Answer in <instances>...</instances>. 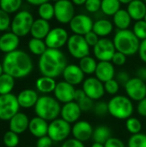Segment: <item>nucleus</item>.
Segmentation results:
<instances>
[{"mask_svg": "<svg viewBox=\"0 0 146 147\" xmlns=\"http://www.w3.org/2000/svg\"><path fill=\"white\" fill-rule=\"evenodd\" d=\"M3 71L14 78H22L28 76L34 68L30 56L22 50H15L6 53L3 59Z\"/></svg>", "mask_w": 146, "mask_h": 147, "instance_id": "f257e3e1", "label": "nucleus"}, {"mask_svg": "<svg viewBox=\"0 0 146 147\" xmlns=\"http://www.w3.org/2000/svg\"><path fill=\"white\" fill-rule=\"evenodd\" d=\"M67 59L63 52L59 49L47 48L40 56L38 66L42 76L55 78L62 75L67 65Z\"/></svg>", "mask_w": 146, "mask_h": 147, "instance_id": "f03ea898", "label": "nucleus"}, {"mask_svg": "<svg viewBox=\"0 0 146 147\" xmlns=\"http://www.w3.org/2000/svg\"><path fill=\"white\" fill-rule=\"evenodd\" d=\"M113 42L116 51L124 53L126 57L139 53L140 40L134 34L133 30H118L114 36Z\"/></svg>", "mask_w": 146, "mask_h": 147, "instance_id": "7ed1b4c3", "label": "nucleus"}, {"mask_svg": "<svg viewBox=\"0 0 146 147\" xmlns=\"http://www.w3.org/2000/svg\"><path fill=\"white\" fill-rule=\"evenodd\" d=\"M34 112L36 116H39L46 121H52L60 115L61 106L55 97L44 95L39 97L34 106Z\"/></svg>", "mask_w": 146, "mask_h": 147, "instance_id": "20e7f679", "label": "nucleus"}, {"mask_svg": "<svg viewBox=\"0 0 146 147\" xmlns=\"http://www.w3.org/2000/svg\"><path fill=\"white\" fill-rule=\"evenodd\" d=\"M108 104V114L119 120H127L132 117L134 111V106L132 100L128 96L123 95L113 96Z\"/></svg>", "mask_w": 146, "mask_h": 147, "instance_id": "39448f33", "label": "nucleus"}, {"mask_svg": "<svg viewBox=\"0 0 146 147\" xmlns=\"http://www.w3.org/2000/svg\"><path fill=\"white\" fill-rule=\"evenodd\" d=\"M34 21V16L30 12L27 10L18 11L11 20V32L19 37L26 36L30 34Z\"/></svg>", "mask_w": 146, "mask_h": 147, "instance_id": "423d86ee", "label": "nucleus"}, {"mask_svg": "<svg viewBox=\"0 0 146 147\" xmlns=\"http://www.w3.org/2000/svg\"><path fill=\"white\" fill-rule=\"evenodd\" d=\"M71 134V126L62 118H57L50 121L47 135L53 142L65 141Z\"/></svg>", "mask_w": 146, "mask_h": 147, "instance_id": "0eeeda50", "label": "nucleus"}, {"mask_svg": "<svg viewBox=\"0 0 146 147\" xmlns=\"http://www.w3.org/2000/svg\"><path fill=\"white\" fill-rule=\"evenodd\" d=\"M66 45L70 54L77 59H81L89 55L90 47L83 35L75 34L71 35Z\"/></svg>", "mask_w": 146, "mask_h": 147, "instance_id": "6e6552de", "label": "nucleus"}, {"mask_svg": "<svg viewBox=\"0 0 146 147\" xmlns=\"http://www.w3.org/2000/svg\"><path fill=\"white\" fill-rule=\"evenodd\" d=\"M20 108L17 96L12 93L0 95V120L9 121L19 112Z\"/></svg>", "mask_w": 146, "mask_h": 147, "instance_id": "1a4fd4ad", "label": "nucleus"}, {"mask_svg": "<svg viewBox=\"0 0 146 147\" xmlns=\"http://www.w3.org/2000/svg\"><path fill=\"white\" fill-rule=\"evenodd\" d=\"M54 17L63 24L70 23L75 16L74 3L71 0H59L54 4Z\"/></svg>", "mask_w": 146, "mask_h": 147, "instance_id": "9d476101", "label": "nucleus"}, {"mask_svg": "<svg viewBox=\"0 0 146 147\" xmlns=\"http://www.w3.org/2000/svg\"><path fill=\"white\" fill-rule=\"evenodd\" d=\"M116 49L113 40L108 38H102L93 47L95 58L99 61H111Z\"/></svg>", "mask_w": 146, "mask_h": 147, "instance_id": "9b49d317", "label": "nucleus"}, {"mask_svg": "<svg viewBox=\"0 0 146 147\" xmlns=\"http://www.w3.org/2000/svg\"><path fill=\"white\" fill-rule=\"evenodd\" d=\"M127 96L132 101L139 102L146 97V84L139 78H131L124 86Z\"/></svg>", "mask_w": 146, "mask_h": 147, "instance_id": "f8f14e48", "label": "nucleus"}, {"mask_svg": "<svg viewBox=\"0 0 146 147\" xmlns=\"http://www.w3.org/2000/svg\"><path fill=\"white\" fill-rule=\"evenodd\" d=\"M82 89L84 91L85 95L93 101L100 100L106 93L104 89V84L96 77L85 78L83 82Z\"/></svg>", "mask_w": 146, "mask_h": 147, "instance_id": "ddd939ff", "label": "nucleus"}, {"mask_svg": "<svg viewBox=\"0 0 146 147\" xmlns=\"http://www.w3.org/2000/svg\"><path fill=\"white\" fill-rule=\"evenodd\" d=\"M69 37L70 36L65 28L57 27L50 30L44 40L47 48L60 49L63 46L67 44Z\"/></svg>", "mask_w": 146, "mask_h": 147, "instance_id": "4468645a", "label": "nucleus"}, {"mask_svg": "<svg viewBox=\"0 0 146 147\" xmlns=\"http://www.w3.org/2000/svg\"><path fill=\"white\" fill-rule=\"evenodd\" d=\"M70 28L75 34L84 36L89 32L92 31L94 22L85 14H77L70 22Z\"/></svg>", "mask_w": 146, "mask_h": 147, "instance_id": "2eb2a0df", "label": "nucleus"}, {"mask_svg": "<svg viewBox=\"0 0 146 147\" xmlns=\"http://www.w3.org/2000/svg\"><path fill=\"white\" fill-rule=\"evenodd\" d=\"M76 89L71 84L65 81H60L57 83L55 90L53 91L54 97L61 103H67L74 101Z\"/></svg>", "mask_w": 146, "mask_h": 147, "instance_id": "dca6fc26", "label": "nucleus"}, {"mask_svg": "<svg viewBox=\"0 0 146 147\" xmlns=\"http://www.w3.org/2000/svg\"><path fill=\"white\" fill-rule=\"evenodd\" d=\"M94 129L92 125L86 121H77L71 127L73 138L82 142H86L92 138Z\"/></svg>", "mask_w": 146, "mask_h": 147, "instance_id": "f3484780", "label": "nucleus"}, {"mask_svg": "<svg viewBox=\"0 0 146 147\" xmlns=\"http://www.w3.org/2000/svg\"><path fill=\"white\" fill-rule=\"evenodd\" d=\"M62 76L64 78V81L75 86L82 84L84 81L85 74L81 70L79 65L75 64H70L67 65L65 68Z\"/></svg>", "mask_w": 146, "mask_h": 147, "instance_id": "a211bd4d", "label": "nucleus"}, {"mask_svg": "<svg viewBox=\"0 0 146 147\" xmlns=\"http://www.w3.org/2000/svg\"><path fill=\"white\" fill-rule=\"evenodd\" d=\"M82 109H80L78 103L75 101L65 103L61 107L60 115L63 120L70 124L77 122L82 114Z\"/></svg>", "mask_w": 146, "mask_h": 147, "instance_id": "6ab92c4d", "label": "nucleus"}, {"mask_svg": "<svg viewBox=\"0 0 146 147\" xmlns=\"http://www.w3.org/2000/svg\"><path fill=\"white\" fill-rule=\"evenodd\" d=\"M20 44V37L13 32H5L0 35V51L9 53L17 50Z\"/></svg>", "mask_w": 146, "mask_h": 147, "instance_id": "aec40b11", "label": "nucleus"}, {"mask_svg": "<svg viewBox=\"0 0 146 147\" xmlns=\"http://www.w3.org/2000/svg\"><path fill=\"white\" fill-rule=\"evenodd\" d=\"M96 78L103 84L115 77V69L111 61H99L95 72Z\"/></svg>", "mask_w": 146, "mask_h": 147, "instance_id": "412c9836", "label": "nucleus"}, {"mask_svg": "<svg viewBox=\"0 0 146 147\" xmlns=\"http://www.w3.org/2000/svg\"><path fill=\"white\" fill-rule=\"evenodd\" d=\"M29 121L27 115L18 112L9 121V130L17 134H22L28 129Z\"/></svg>", "mask_w": 146, "mask_h": 147, "instance_id": "4be33fe9", "label": "nucleus"}, {"mask_svg": "<svg viewBox=\"0 0 146 147\" xmlns=\"http://www.w3.org/2000/svg\"><path fill=\"white\" fill-rule=\"evenodd\" d=\"M48 126L49 124L46 120L39 116H35L29 121L28 131L34 137L39 139L47 135Z\"/></svg>", "mask_w": 146, "mask_h": 147, "instance_id": "5701e85b", "label": "nucleus"}, {"mask_svg": "<svg viewBox=\"0 0 146 147\" xmlns=\"http://www.w3.org/2000/svg\"><path fill=\"white\" fill-rule=\"evenodd\" d=\"M51 29L52 28L48 21L38 18L34 21V23L30 30V34L32 35L33 38L45 40V38L46 37Z\"/></svg>", "mask_w": 146, "mask_h": 147, "instance_id": "b1692460", "label": "nucleus"}, {"mask_svg": "<svg viewBox=\"0 0 146 147\" xmlns=\"http://www.w3.org/2000/svg\"><path fill=\"white\" fill-rule=\"evenodd\" d=\"M39 97L40 96H38L35 90H31V89H26V90H22L18 94L17 100L21 108L30 109L35 106Z\"/></svg>", "mask_w": 146, "mask_h": 147, "instance_id": "393cba45", "label": "nucleus"}, {"mask_svg": "<svg viewBox=\"0 0 146 147\" xmlns=\"http://www.w3.org/2000/svg\"><path fill=\"white\" fill-rule=\"evenodd\" d=\"M130 16L134 21L144 20L146 14V3L143 0H133L127 4V9Z\"/></svg>", "mask_w": 146, "mask_h": 147, "instance_id": "a878e982", "label": "nucleus"}, {"mask_svg": "<svg viewBox=\"0 0 146 147\" xmlns=\"http://www.w3.org/2000/svg\"><path fill=\"white\" fill-rule=\"evenodd\" d=\"M132 17L130 16L128 11L126 9H120L113 16V22L115 27L119 30L128 29L132 22Z\"/></svg>", "mask_w": 146, "mask_h": 147, "instance_id": "bb28decb", "label": "nucleus"}, {"mask_svg": "<svg viewBox=\"0 0 146 147\" xmlns=\"http://www.w3.org/2000/svg\"><path fill=\"white\" fill-rule=\"evenodd\" d=\"M56 84L57 83L54 78L46 77V76H41L35 82V86H36L37 90L45 95L53 92L55 90Z\"/></svg>", "mask_w": 146, "mask_h": 147, "instance_id": "cd10ccee", "label": "nucleus"}, {"mask_svg": "<svg viewBox=\"0 0 146 147\" xmlns=\"http://www.w3.org/2000/svg\"><path fill=\"white\" fill-rule=\"evenodd\" d=\"M114 28V24L108 19H99L94 22L93 31L99 36L105 38L109 35Z\"/></svg>", "mask_w": 146, "mask_h": 147, "instance_id": "c85d7f7f", "label": "nucleus"}, {"mask_svg": "<svg viewBox=\"0 0 146 147\" xmlns=\"http://www.w3.org/2000/svg\"><path fill=\"white\" fill-rule=\"evenodd\" d=\"M112 137V132L110 128L107 126L102 125L94 129L92 139L94 142L104 145L108 140Z\"/></svg>", "mask_w": 146, "mask_h": 147, "instance_id": "c756f323", "label": "nucleus"}, {"mask_svg": "<svg viewBox=\"0 0 146 147\" xmlns=\"http://www.w3.org/2000/svg\"><path fill=\"white\" fill-rule=\"evenodd\" d=\"M79 67L81 70L83 71L84 74L87 75H91L95 74L96 66H97V62L95 58L91 56H86L81 59H79Z\"/></svg>", "mask_w": 146, "mask_h": 147, "instance_id": "7c9ffc66", "label": "nucleus"}, {"mask_svg": "<svg viewBox=\"0 0 146 147\" xmlns=\"http://www.w3.org/2000/svg\"><path fill=\"white\" fill-rule=\"evenodd\" d=\"M28 47L30 51L34 55L40 56L42 55L46 50L47 49V47L46 45V42L44 40L40 39H36V38H31L28 43Z\"/></svg>", "mask_w": 146, "mask_h": 147, "instance_id": "2f4dec72", "label": "nucleus"}, {"mask_svg": "<svg viewBox=\"0 0 146 147\" xmlns=\"http://www.w3.org/2000/svg\"><path fill=\"white\" fill-rule=\"evenodd\" d=\"M15 87V78L7 74L3 73L0 76V95L10 94Z\"/></svg>", "mask_w": 146, "mask_h": 147, "instance_id": "473e14b6", "label": "nucleus"}, {"mask_svg": "<svg viewBox=\"0 0 146 147\" xmlns=\"http://www.w3.org/2000/svg\"><path fill=\"white\" fill-rule=\"evenodd\" d=\"M120 2L119 0H102V11L107 15L113 16L120 9Z\"/></svg>", "mask_w": 146, "mask_h": 147, "instance_id": "72a5a7b5", "label": "nucleus"}, {"mask_svg": "<svg viewBox=\"0 0 146 147\" xmlns=\"http://www.w3.org/2000/svg\"><path fill=\"white\" fill-rule=\"evenodd\" d=\"M38 14L40 18L49 22L54 17V5L49 2L42 3L38 8Z\"/></svg>", "mask_w": 146, "mask_h": 147, "instance_id": "f704fd0d", "label": "nucleus"}, {"mask_svg": "<svg viewBox=\"0 0 146 147\" xmlns=\"http://www.w3.org/2000/svg\"><path fill=\"white\" fill-rule=\"evenodd\" d=\"M22 3V0H0V9L11 14L18 11Z\"/></svg>", "mask_w": 146, "mask_h": 147, "instance_id": "c9c22d12", "label": "nucleus"}, {"mask_svg": "<svg viewBox=\"0 0 146 147\" xmlns=\"http://www.w3.org/2000/svg\"><path fill=\"white\" fill-rule=\"evenodd\" d=\"M3 142L6 147H16L20 143L19 134L9 130L3 135Z\"/></svg>", "mask_w": 146, "mask_h": 147, "instance_id": "e433bc0d", "label": "nucleus"}, {"mask_svg": "<svg viewBox=\"0 0 146 147\" xmlns=\"http://www.w3.org/2000/svg\"><path fill=\"white\" fill-rule=\"evenodd\" d=\"M127 147H146L145 134H132L127 142Z\"/></svg>", "mask_w": 146, "mask_h": 147, "instance_id": "4c0bfd02", "label": "nucleus"}, {"mask_svg": "<svg viewBox=\"0 0 146 147\" xmlns=\"http://www.w3.org/2000/svg\"><path fill=\"white\" fill-rule=\"evenodd\" d=\"M126 127L132 134H139L142 130V124L136 117H130L126 121Z\"/></svg>", "mask_w": 146, "mask_h": 147, "instance_id": "58836bf2", "label": "nucleus"}, {"mask_svg": "<svg viewBox=\"0 0 146 147\" xmlns=\"http://www.w3.org/2000/svg\"><path fill=\"white\" fill-rule=\"evenodd\" d=\"M134 34L141 40L146 39V22L145 20L137 21L133 28Z\"/></svg>", "mask_w": 146, "mask_h": 147, "instance_id": "ea45409f", "label": "nucleus"}, {"mask_svg": "<svg viewBox=\"0 0 146 147\" xmlns=\"http://www.w3.org/2000/svg\"><path fill=\"white\" fill-rule=\"evenodd\" d=\"M104 89H105L106 93L112 95V96H116V94L118 93L120 90V84L118 83L116 79L114 78L104 83Z\"/></svg>", "mask_w": 146, "mask_h": 147, "instance_id": "a19ab883", "label": "nucleus"}, {"mask_svg": "<svg viewBox=\"0 0 146 147\" xmlns=\"http://www.w3.org/2000/svg\"><path fill=\"white\" fill-rule=\"evenodd\" d=\"M11 20L9 14L0 9V32L8 30L10 28Z\"/></svg>", "mask_w": 146, "mask_h": 147, "instance_id": "79ce46f5", "label": "nucleus"}, {"mask_svg": "<svg viewBox=\"0 0 146 147\" xmlns=\"http://www.w3.org/2000/svg\"><path fill=\"white\" fill-rule=\"evenodd\" d=\"M94 113L100 117L105 116L106 115L108 114V102H97L96 103H95L94 108H93Z\"/></svg>", "mask_w": 146, "mask_h": 147, "instance_id": "37998d69", "label": "nucleus"}, {"mask_svg": "<svg viewBox=\"0 0 146 147\" xmlns=\"http://www.w3.org/2000/svg\"><path fill=\"white\" fill-rule=\"evenodd\" d=\"M85 9L90 13H96L101 9L102 0H87L84 3Z\"/></svg>", "mask_w": 146, "mask_h": 147, "instance_id": "c03bdc74", "label": "nucleus"}, {"mask_svg": "<svg viewBox=\"0 0 146 147\" xmlns=\"http://www.w3.org/2000/svg\"><path fill=\"white\" fill-rule=\"evenodd\" d=\"M77 103H78V105H79V107H80V109H82L83 112L89 111L90 109H92L94 108V105H95L94 101L92 99H90L89 97H88V96H85L81 101H79Z\"/></svg>", "mask_w": 146, "mask_h": 147, "instance_id": "a18cd8bd", "label": "nucleus"}, {"mask_svg": "<svg viewBox=\"0 0 146 147\" xmlns=\"http://www.w3.org/2000/svg\"><path fill=\"white\" fill-rule=\"evenodd\" d=\"M111 62L114 65H117V66H121V65L126 64V56L124 53L116 51L115 53L114 54L113 58H112Z\"/></svg>", "mask_w": 146, "mask_h": 147, "instance_id": "49530a36", "label": "nucleus"}, {"mask_svg": "<svg viewBox=\"0 0 146 147\" xmlns=\"http://www.w3.org/2000/svg\"><path fill=\"white\" fill-rule=\"evenodd\" d=\"M84 39H85V40L87 41V43L89 44V47H95L96 46V44L98 42V40H100L99 39V36L92 30V31H90V32H89L88 34H86L85 35H84Z\"/></svg>", "mask_w": 146, "mask_h": 147, "instance_id": "de8ad7c7", "label": "nucleus"}, {"mask_svg": "<svg viewBox=\"0 0 146 147\" xmlns=\"http://www.w3.org/2000/svg\"><path fill=\"white\" fill-rule=\"evenodd\" d=\"M130 75L127 71H120V72H118L115 76V79L118 81V83L120 84V85H123L125 86V84L130 80Z\"/></svg>", "mask_w": 146, "mask_h": 147, "instance_id": "09e8293b", "label": "nucleus"}, {"mask_svg": "<svg viewBox=\"0 0 146 147\" xmlns=\"http://www.w3.org/2000/svg\"><path fill=\"white\" fill-rule=\"evenodd\" d=\"M105 147H126L125 143L118 138L115 137H111L109 140H108L106 141V143L104 144Z\"/></svg>", "mask_w": 146, "mask_h": 147, "instance_id": "8fccbe9b", "label": "nucleus"}, {"mask_svg": "<svg viewBox=\"0 0 146 147\" xmlns=\"http://www.w3.org/2000/svg\"><path fill=\"white\" fill-rule=\"evenodd\" d=\"M52 140L48 135L39 138L36 141V147H52Z\"/></svg>", "mask_w": 146, "mask_h": 147, "instance_id": "3c124183", "label": "nucleus"}, {"mask_svg": "<svg viewBox=\"0 0 146 147\" xmlns=\"http://www.w3.org/2000/svg\"><path fill=\"white\" fill-rule=\"evenodd\" d=\"M61 147H85V146L83 142L73 138V139H67L65 141H64Z\"/></svg>", "mask_w": 146, "mask_h": 147, "instance_id": "603ef678", "label": "nucleus"}, {"mask_svg": "<svg viewBox=\"0 0 146 147\" xmlns=\"http://www.w3.org/2000/svg\"><path fill=\"white\" fill-rule=\"evenodd\" d=\"M139 55V58L141 59V60L146 63V39L140 41Z\"/></svg>", "mask_w": 146, "mask_h": 147, "instance_id": "864d4df0", "label": "nucleus"}, {"mask_svg": "<svg viewBox=\"0 0 146 147\" xmlns=\"http://www.w3.org/2000/svg\"><path fill=\"white\" fill-rule=\"evenodd\" d=\"M137 111L139 115L146 117V97L143 100L138 102V106H137Z\"/></svg>", "mask_w": 146, "mask_h": 147, "instance_id": "5fc2aeb1", "label": "nucleus"}, {"mask_svg": "<svg viewBox=\"0 0 146 147\" xmlns=\"http://www.w3.org/2000/svg\"><path fill=\"white\" fill-rule=\"evenodd\" d=\"M85 96H87L85 95L83 89H77L76 91H75V95H74V101L78 102L79 101H81Z\"/></svg>", "mask_w": 146, "mask_h": 147, "instance_id": "6e6d98bb", "label": "nucleus"}, {"mask_svg": "<svg viewBox=\"0 0 146 147\" xmlns=\"http://www.w3.org/2000/svg\"><path fill=\"white\" fill-rule=\"evenodd\" d=\"M136 77L146 82V67L143 66V67L139 68L136 71Z\"/></svg>", "mask_w": 146, "mask_h": 147, "instance_id": "4d7b16f0", "label": "nucleus"}, {"mask_svg": "<svg viewBox=\"0 0 146 147\" xmlns=\"http://www.w3.org/2000/svg\"><path fill=\"white\" fill-rule=\"evenodd\" d=\"M26 1L32 5H37V6H40L42 3L49 2V0H26Z\"/></svg>", "mask_w": 146, "mask_h": 147, "instance_id": "13d9d810", "label": "nucleus"}, {"mask_svg": "<svg viewBox=\"0 0 146 147\" xmlns=\"http://www.w3.org/2000/svg\"><path fill=\"white\" fill-rule=\"evenodd\" d=\"M75 5H78V6H80V5H84V3H86V1L87 0H71Z\"/></svg>", "mask_w": 146, "mask_h": 147, "instance_id": "bf43d9fd", "label": "nucleus"}, {"mask_svg": "<svg viewBox=\"0 0 146 147\" xmlns=\"http://www.w3.org/2000/svg\"><path fill=\"white\" fill-rule=\"evenodd\" d=\"M91 147H105V146H104V145H102V144H100V143H96V142H94V143L92 144Z\"/></svg>", "mask_w": 146, "mask_h": 147, "instance_id": "052dcab7", "label": "nucleus"}, {"mask_svg": "<svg viewBox=\"0 0 146 147\" xmlns=\"http://www.w3.org/2000/svg\"><path fill=\"white\" fill-rule=\"evenodd\" d=\"M120 2V3H124V4H128L130 3L133 0H119Z\"/></svg>", "mask_w": 146, "mask_h": 147, "instance_id": "680f3d73", "label": "nucleus"}, {"mask_svg": "<svg viewBox=\"0 0 146 147\" xmlns=\"http://www.w3.org/2000/svg\"><path fill=\"white\" fill-rule=\"evenodd\" d=\"M4 73V71H3V65L0 63V76L1 75H3Z\"/></svg>", "mask_w": 146, "mask_h": 147, "instance_id": "e2e57ef3", "label": "nucleus"}, {"mask_svg": "<svg viewBox=\"0 0 146 147\" xmlns=\"http://www.w3.org/2000/svg\"><path fill=\"white\" fill-rule=\"evenodd\" d=\"M52 1H53V2H55V3H56V2H58V1H59V0H52Z\"/></svg>", "mask_w": 146, "mask_h": 147, "instance_id": "0e129e2a", "label": "nucleus"}, {"mask_svg": "<svg viewBox=\"0 0 146 147\" xmlns=\"http://www.w3.org/2000/svg\"><path fill=\"white\" fill-rule=\"evenodd\" d=\"M144 20H145V21L146 22V14H145V18H144Z\"/></svg>", "mask_w": 146, "mask_h": 147, "instance_id": "69168bd1", "label": "nucleus"}, {"mask_svg": "<svg viewBox=\"0 0 146 147\" xmlns=\"http://www.w3.org/2000/svg\"><path fill=\"white\" fill-rule=\"evenodd\" d=\"M144 1H145V3H146V0H144Z\"/></svg>", "mask_w": 146, "mask_h": 147, "instance_id": "338daca9", "label": "nucleus"}, {"mask_svg": "<svg viewBox=\"0 0 146 147\" xmlns=\"http://www.w3.org/2000/svg\"><path fill=\"white\" fill-rule=\"evenodd\" d=\"M29 147H30V146H29Z\"/></svg>", "mask_w": 146, "mask_h": 147, "instance_id": "774afa93", "label": "nucleus"}]
</instances>
